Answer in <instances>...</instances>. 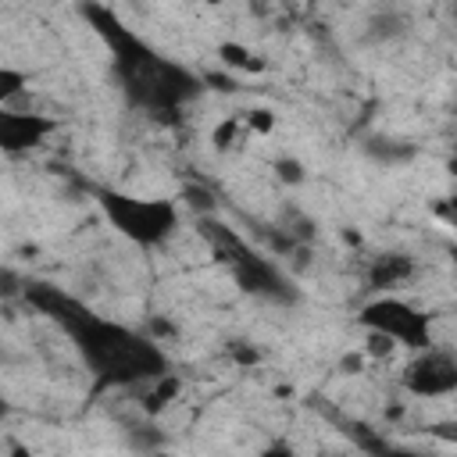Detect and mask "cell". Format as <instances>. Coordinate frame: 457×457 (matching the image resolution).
<instances>
[{
  "label": "cell",
  "mask_w": 457,
  "mask_h": 457,
  "mask_svg": "<svg viewBox=\"0 0 457 457\" xmlns=\"http://www.w3.org/2000/svg\"><path fill=\"white\" fill-rule=\"evenodd\" d=\"M96 204L111 228L136 246H161L179 228V207L164 196H132L118 189H100Z\"/></svg>",
  "instance_id": "3957f363"
},
{
  "label": "cell",
  "mask_w": 457,
  "mask_h": 457,
  "mask_svg": "<svg viewBox=\"0 0 457 457\" xmlns=\"http://www.w3.org/2000/svg\"><path fill=\"white\" fill-rule=\"evenodd\" d=\"M221 253H228L225 261L232 264V275L239 282V289L246 293H257V296H275V300H286L289 289H286V278L278 275V268L264 257H257L253 250H246L232 232H214Z\"/></svg>",
  "instance_id": "5b68a950"
},
{
  "label": "cell",
  "mask_w": 457,
  "mask_h": 457,
  "mask_svg": "<svg viewBox=\"0 0 457 457\" xmlns=\"http://www.w3.org/2000/svg\"><path fill=\"white\" fill-rule=\"evenodd\" d=\"M236 132H239V121H236V118H225V121H218V125H214V132H211V143H214V150H225V146L236 139Z\"/></svg>",
  "instance_id": "7c38bea8"
},
{
  "label": "cell",
  "mask_w": 457,
  "mask_h": 457,
  "mask_svg": "<svg viewBox=\"0 0 457 457\" xmlns=\"http://www.w3.org/2000/svg\"><path fill=\"white\" fill-rule=\"evenodd\" d=\"M246 125H250L253 132H261V136H268V132L275 129V114H271L268 107H253V111L246 114Z\"/></svg>",
  "instance_id": "4fadbf2b"
},
{
  "label": "cell",
  "mask_w": 457,
  "mask_h": 457,
  "mask_svg": "<svg viewBox=\"0 0 457 457\" xmlns=\"http://www.w3.org/2000/svg\"><path fill=\"white\" fill-rule=\"evenodd\" d=\"M396 343L389 339V336H382V332H368V353H389Z\"/></svg>",
  "instance_id": "9a60e30c"
},
{
  "label": "cell",
  "mask_w": 457,
  "mask_h": 457,
  "mask_svg": "<svg viewBox=\"0 0 457 457\" xmlns=\"http://www.w3.org/2000/svg\"><path fill=\"white\" fill-rule=\"evenodd\" d=\"M25 300L36 303L43 314H50L71 336L96 386H136V382H154L157 375L168 371V357L154 339L82 307L57 286L32 282L25 289Z\"/></svg>",
  "instance_id": "6da1fadb"
},
{
  "label": "cell",
  "mask_w": 457,
  "mask_h": 457,
  "mask_svg": "<svg viewBox=\"0 0 457 457\" xmlns=\"http://www.w3.org/2000/svg\"><path fill=\"white\" fill-rule=\"evenodd\" d=\"M218 54H221V61H225V64H232V68H246V71L261 68V61H250L253 54H250L246 46H239V43H221V46H218Z\"/></svg>",
  "instance_id": "8fae6325"
},
{
  "label": "cell",
  "mask_w": 457,
  "mask_h": 457,
  "mask_svg": "<svg viewBox=\"0 0 457 457\" xmlns=\"http://www.w3.org/2000/svg\"><path fill=\"white\" fill-rule=\"evenodd\" d=\"M407 275H411V257L382 253V257H375V264L368 271V282H371V289H389V286H400Z\"/></svg>",
  "instance_id": "ba28073f"
},
{
  "label": "cell",
  "mask_w": 457,
  "mask_h": 457,
  "mask_svg": "<svg viewBox=\"0 0 457 457\" xmlns=\"http://www.w3.org/2000/svg\"><path fill=\"white\" fill-rule=\"evenodd\" d=\"M154 382H157V386H154V393H150V400H146V411H154V414H157L168 400H175V396H179V378H175L171 371H164V375H157Z\"/></svg>",
  "instance_id": "30bf717a"
},
{
  "label": "cell",
  "mask_w": 457,
  "mask_h": 457,
  "mask_svg": "<svg viewBox=\"0 0 457 457\" xmlns=\"http://www.w3.org/2000/svg\"><path fill=\"white\" fill-rule=\"evenodd\" d=\"M0 418H7V396L0 393Z\"/></svg>",
  "instance_id": "e0dca14e"
},
{
  "label": "cell",
  "mask_w": 457,
  "mask_h": 457,
  "mask_svg": "<svg viewBox=\"0 0 457 457\" xmlns=\"http://www.w3.org/2000/svg\"><path fill=\"white\" fill-rule=\"evenodd\" d=\"M82 18H89L93 32L107 43V50L114 57V71H118L125 93L136 104H143L150 111H175L179 104H186L189 96H196L200 79L189 75L182 64L161 57L114 11L100 7V4H82Z\"/></svg>",
  "instance_id": "7a4b0ae2"
},
{
  "label": "cell",
  "mask_w": 457,
  "mask_h": 457,
  "mask_svg": "<svg viewBox=\"0 0 457 457\" xmlns=\"http://www.w3.org/2000/svg\"><path fill=\"white\" fill-rule=\"evenodd\" d=\"M403 389L421 396V400L457 393V361H453V353L436 350V346L418 350V357L403 368Z\"/></svg>",
  "instance_id": "8992f818"
},
{
  "label": "cell",
  "mask_w": 457,
  "mask_h": 457,
  "mask_svg": "<svg viewBox=\"0 0 457 457\" xmlns=\"http://www.w3.org/2000/svg\"><path fill=\"white\" fill-rule=\"evenodd\" d=\"M29 86V71L21 68H11V64H0V107H7L11 100H18Z\"/></svg>",
  "instance_id": "9c48e42d"
},
{
  "label": "cell",
  "mask_w": 457,
  "mask_h": 457,
  "mask_svg": "<svg viewBox=\"0 0 457 457\" xmlns=\"http://www.w3.org/2000/svg\"><path fill=\"white\" fill-rule=\"evenodd\" d=\"M57 129L54 118L36 114V111H11L0 107V150L4 154H29L43 146V139Z\"/></svg>",
  "instance_id": "52a82bcc"
},
{
  "label": "cell",
  "mask_w": 457,
  "mask_h": 457,
  "mask_svg": "<svg viewBox=\"0 0 457 457\" xmlns=\"http://www.w3.org/2000/svg\"><path fill=\"white\" fill-rule=\"evenodd\" d=\"M361 364H364V357H361V353H346V357L339 361V368H346V375H357V371H361Z\"/></svg>",
  "instance_id": "2e32d148"
},
{
  "label": "cell",
  "mask_w": 457,
  "mask_h": 457,
  "mask_svg": "<svg viewBox=\"0 0 457 457\" xmlns=\"http://www.w3.org/2000/svg\"><path fill=\"white\" fill-rule=\"evenodd\" d=\"M275 168H278V179H282V182H300V179H303V168H300V161H293V157L278 161Z\"/></svg>",
  "instance_id": "5bb4252c"
},
{
  "label": "cell",
  "mask_w": 457,
  "mask_h": 457,
  "mask_svg": "<svg viewBox=\"0 0 457 457\" xmlns=\"http://www.w3.org/2000/svg\"><path fill=\"white\" fill-rule=\"evenodd\" d=\"M357 325L364 332H382L396 346L407 350H425L432 346V314L414 307L411 300L400 296H375L357 311Z\"/></svg>",
  "instance_id": "277c9868"
}]
</instances>
